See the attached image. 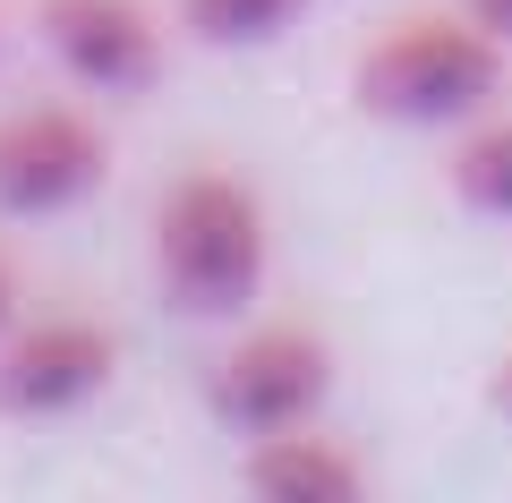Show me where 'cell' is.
<instances>
[{"instance_id": "obj_9", "label": "cell", "mask_w": 512, "mask_h": 503, "mask_svg": "<svg viewBox=\"0 0 512 503\" xmlns=\"http://www.w3.org/2000/svg\"><path fill=\"white\" fill-rule=\"evenodd\" d=\"M444 180H453V197L470 205V214H487V222H512V120H495V128H470Z\"/></svg>"}, {"instance_id": "obj_6", "label": "cell", "mask_w": 512, "mask_h": 503, "mask_svg": "<svg viewBox=\"0 0 512 503\" xmlns=\"http://www.w3.org/2000/svg\"><path fill=\"white\" fill-rule=\"evenodd\" d=\"M111 367H120L111 324L35 316V324H18V333L0 342V410L9 418H69L111 384Z\"/></svg>"}, {"instance_id": "obj_2", "label": "cell", "mask_w": 512, "mask_h": 503, "mask_svg": "<svg viewBox=\"0 0 512 503\" xmlns=\"http://www.w3.org/2000/svg\"><path fill=\"white\" fill-rule=\"evenodd\" d=\"M495 86H504V43L478 18H402V26H384L359 52V69H350L359 111H376L393 128L478 120L495 103Z\"/></svg>"}, {"instance_id": "obj_7", "label": "cell", "mask_w": 512, "mask_h": 503, "mask_svg": "<svg viewBox=\"0 0 512 503\" xmlns=\"http://www.w3.org/2000/svg\"><path fill=\"white\" fill-rule=\"evenodd\" d=\"M239 478H248V495H265V503H350V495H367V469L350 461L342 444L308 435V427L256 435Z\"/></svg>"}, {"instance_id": "obj_11", "label": "cell", "mask_w": 512, "mask_h": 503, "mask_svg": "<svg viewBox=\"0 0 512 503\" xmlns=\"http://www.w3.org/2000/svg\"><path fill=\"white\" fill-rule=\"evenodd\" d=\"M9 333H18V265L0 256V342H9Z\"/></svg>"}, {"instance_id": "obj_3", "label": "cell", "mask_w": 512, "mask_h": 503, "mask_svg": "<svg viewBox=\"0 0 512 503\" xmlns=\"http://www.w3.org/2000/svg\"><path fill=\"white\" fill-rule=\"evenodd\" d=\"M333 393V350L316 342L308 324H256L222 350L214 384H205V410L222 418L231 435H291L325 410Z\"/></svg>"}, {"instance_id": "obj_5", "label": "cell", "mask_w": 512, "mask_h": 503, "mask_svg": "<svg viewBox=\"0 0 512 503\" xmlns=\"http://www.w3.org/2000/svg\"><path fill=\"white\" fill-rule=\"evenodd\" d=\"M35 35L86 94H146L163 77V26L146 0H35Z\"/></svg>"}, {"instance_id": "obj_8", "label": "cell", "mask_w": 512, "mask_h": 503, "mask_svg": "<svg viewBox=\"0 0 512 503\" xmlns=\"http://www.w3.org/2000/svg\"><path fill=\"white\" fill-rule=\"evenodd\" d=\"M308 18V0H180V26L214 52H256V43L291 35Z\"/></svg>"}, {"instance_id": "obj_4", "label": "cell", "mask_w": 512, "mask_h": 503, "mask_svg": "<svg viewBox=\"0 0 512 503\" xmlns=\"http://www.w3.org/2000/svg\"><path fill=\"white\" fill-rule=\"evenodd\" d=\"M111 171V137L77 103H35L0 120V222H52L86 205Z\"/></svg>"}, {"instance_id": "obj_1", "label": "cell", "mask_w": 512, "mask_h": 503, "mask_svg": "<svg viewBox=\"0 0 512 503\" xmlns=\"http://www.w3.org/2000/svg\"><path fill=\"white\" fill-rule=\"evenodd\" d=\"M154 282L180 316H239L265 282V205L231 171H180L154 205Z\"/></svg>"}, {"instance_id": "obj_12", "label": "cell", "mask_w": 512, "mask_h": 503, "mask_svg": "<svg viewBox=\"0 0 512 503\" xmlns=\"http://www.w3.org/2000/svg\"><path fill=\"white\" fill-rule=\"evenodd\" d=\"M487 393H495V410H504V418H512V359H504V367H495V384H487Z\"/></svg>"}, {"instance_id": "obj_10", "label": "cell", "mask_w": 512, "mask_h": 503, "mask_svg": "<svg viewBox=\"0 0 512 503\" xmlns=\"http://www.w3.org/2000/svg\"><path fill=\"white\" fill-rule=\"evenodd\" d=\"M461 9H470V18L487 26L495 43H512V0H461Z\"/></svg>"}]
</instances>
